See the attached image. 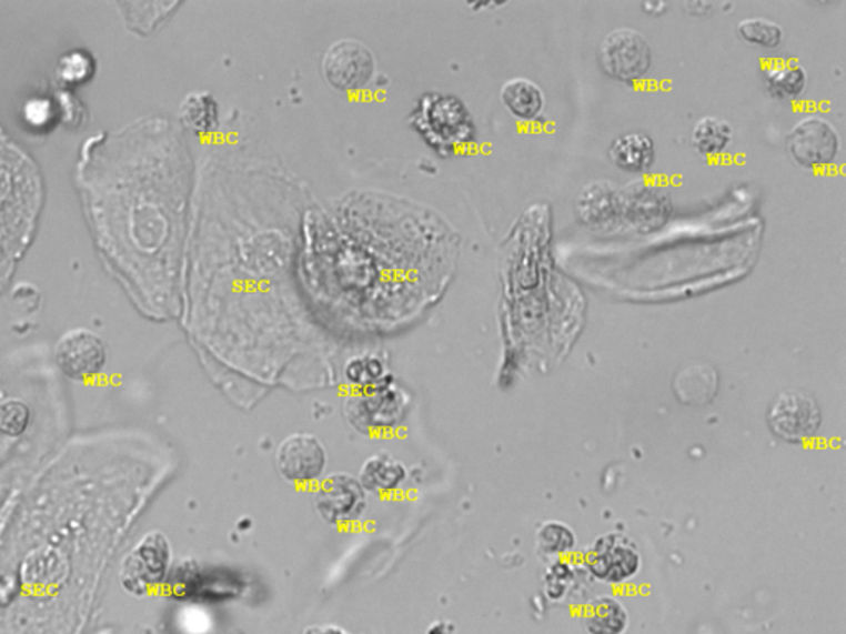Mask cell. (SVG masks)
<instances>
[{
  "mask_svg": "<svg viewBox=\"0 0 846 634\" xmlns=\"http://www.w3.org/2000/svg\"><path fill=\"white\" fill-rule=\"evenodd\" d=\"M577 215L587 227H605L618 217V191L611 182H592L577 197Z\"/></svg>",
  "mask_w": 846,
  "mask_h": 634,
  "instance_id": "obj_14",
  "label": "cell"
},
{
  "mask_svg": "<svg viewBox=\"0 0 846 634\" xmlns=\"http://www.w3.org/2000/svg\"><path fill=\"white\" fill-rule=\"evenodd\" d=\"M172 551L162 532L152 531L138 542L121 565V582L134 595H144L152 586L164 582L171 567Z\"/></svg>",
  "mask_w": 846,
  "mask_h": 634,
  "instance_id": "obj_5",
  "label": "cell"
},
{
  "mask_svg": "<svg viewBox=\"0 0 846 634\" xmlns=\"http://www.w3.org/2000/svg\"><path fill=\"white\" fill-rule=\"evenodd\" d=\"M643 7H645L646 12H648V13H656V16H658V13L665 12L666 3H663V2H646V3H643Z\"/></svg>",
  "mask_w": 846,
  "mask_h": 634,
  "instance_id": "obj_30",
  "label": "cell"
},
{
  "mask_svg": "<svg viewBox=\"0 0 846 634\" xmlns=\"http://www.w3.org/2000/svg\"><path fill=\"white\" fill-rule=\"evenodd\" d=\"M767 423L777 439L787 443H805L820 430V406L807 393L782 392L771 405Z\"/></svg>",
  "mask_w": 846,
  "mask_h": 634,
  "instance_id": "obj_6",
  "label": "cell"
},
{
  "mask_svg": "<svg viewBox=\"0 0 846 634\" xmlns=\"http://www.w3.org/2000/svg\"><path fill=\"white\" fill-rule=\"evenodd\" d=\"M713 3L711 2H699V0H695V2H686L685 9L688 10L692 16H707V13L711 12V9H713Z\"/></svg>",
  "mask_w": 846,
  "mask_h": 634,
  "instance_id": "obj_29",
  "label": "cell"
},
{
  "mask_svg": "<svg viewBox=\"0 0 846 634\" xmlns=\"http://www.w3.org/2000/svg\"><path fill=\"white\" fill-rule=\"evenodd\" d=\"M669 213V197L653 184L632 182L624 191H618V217H624L634 229L643 232L659 229Z\"/></svg>",
  "mask_w": 846,
  "mask_h": 634,
  "instance_id": "obj_12",
  "label": "cell"
},
{
  "mask_svg": "<svg viewBox=\"0 0 846 634\" xmlns=\"http://www.w3.org/2000/svg\"><path fill=\"white\" fill-rule=\"evenodd\" d=\"M409 400L391 381L361 390L348 403V419L359 432L385 435L397 429L407 415Z\"/></svg>",
  "mask_w": 846,
  "mask_h": 634,
  "instance_id": "obj_2",
  "label": "cell"
},
{
  "mask_svg": "<svg viewBox=\"0 0 846 634\" xmlns=\"http://www.w3.org/2000/svg\"><path fill=\"white\" fill-rule=\"evenodd\" d=\"M303 634H351V633L346 632V630L344 628H341V626L316 625V626H310V628L304 630Z\"/></svg>",
  "mask_w": 846,
  "mask_h": 634,
  "instance_id": "obj_28",
  "label": "cell"
},
{
  "mask_svg": "<svg viewBox=\"0 0 846 634\" xmlns=\"http://www.w3.org/2000/svg\"><path fill=\"white\" fill-rule=\"evenodd\" d=\"M501 101L517 120L534 121L546 107L543 88L530 78L516 77L501 87Z\"/></svg>",
  "mask_w": 846,
  "mask_h": 634,
  "instance_id": "obj_15",
  "label": "cell"
},
{
  "mask_svg": "<svg viewBox=\"0 0 846 634\" xmlns=\"http://www.w3.org/2000/svg\"><path fill=\"white\" fill-rule=\"evenodd\" d=\"M367 506L365 493L357 477L346 473H334L318 484L314 507L326 524L346 527L364 514Z\"/></svg>",
  "mask_w": 846,
  "mask_h": 634,
  "instance_id": "obj_7",
  "label": "cell"
},
{
  "mask_svg": "<svg viewBox=\"0 0 846 634\" xmlns=\"http://www.w3.org/2000/svg\"><path fill=\"white\" fill-rule=\"evenodd\" d=\"M767 90L778 100H795L807 88V71L794 60H782L764 68Z\"/></svg>",
  "mask_w": 846,
  "mask_h": 634,
  "instance_id": "obj_18",
  "label": "cell"
},
{
  "mask_svg": "<svg viewBox=\"0 0 846 634\" xmlns=\"http://www.w3.org/2000/svg\"><path fill=\"white\" fill-rule=\"evenodd\" d=\"M737 33L744 42L761 49H776L784 40V29L766 17H747L737 23Z\"/></svg>",
  "mask_w": 846,
  "mask_h": 634,
  "instance_id": "obj_22",
  "label": "cell"
},
{
  "mask_svg": "<svg viewBox=\"0 0 846 634\" xmlns=\"http://www.w3.org/2000/svg\"><path fill=\"white\" fill-rule=\"evenodd\" d=\"M717 375L709 365H692L679 372L675 390L679 400L689 405L709 402L716 393Z\"/></svg>",
  "mask_w": 846,
  "mask_h": 634,
  "instance_id": "obj_19",
  "label": "cell"
},
{
  "mask_svg": "<svg viewBox=\"0 0 846 634\" xmlns=\"http://www.w3.org/2000/svg\"><path fill=\"white\" fill-rule=\"evenodd\" d=\"M608 159L622 171L643 174L655 162V142L645 132H625L608 145Z\"/></svg>",
  "mask_w": 846,
  "mask_h": 634,
  "instance_id": "obj_13",
  "label": "cell"
},
{
  "mask_svg": "<svg viewBox=\"0 0 846 634\" xmlns=\"http://www.w3.org/2000/svg\"><path fill=\"white\" fill-rule=\"evenodd\" d=\"M328 453L316 436L294 433L280 443L276 467L280 476L294 486H311L323 480Z\"/></svg>",
  "mask_w": 846,
  "mask_h": 634,
  "instance_id": "obj_8",
  "label": "cell"
},
{
  "mask_svg": "<svg viewBox=\"0 0 846 634\" xmlns=\"http://www.w3.org/2000/svg\"><path fill=\"white\" fill-rule=\"evenodd\" d=\"M179 114H181L182 123L199 134L212 132L219 127V104L208 91H194L188 94V98L182 101Z\"/></svg>",
  "mask_w": 846,
  "mask_h": 634,
  "instance_id": "obj_21",
  "label": "cell"
},
{
  "mask_svg": "<svg viewBox=\"0 0 846 634\" xmlns=\"http://www.w3.org/2000/svg\"><path fill=\"white\" fill-rule=\"evenodd\" d=\"M407 477L404 464L387 454H374L365 460L359 471V483L365 493L389 494L397 491Z\"/></svg>",
  "mask_w": 846,
  "mask_h": 634,
  "instance_id": "obj_16",
  "label": "cell"
},
{
  "mask_svg": "<svg viewBox=\"0 0 846 634\" xmlns=\"http://www.w3.org/2000/svg\"><path fill=\"white\" fill-rule=\"evenodd\" d=\"M733 135V127L726 120H721L717 117H705L693 128L692 144L698 154L705 155V158H716L729 148Z\"/></svg>",
  "mask_w": 846,
  "mask_h": 634,
  "instance_id": "obj_20",
  "label": "cell"
},
{
  "mask_svg": "<svg viewBox=\"0 0 846 634\" xmlns=\"http://www.w3.org/2000/svg\"><path fill=\"white\" fill-rule=\"evenodd\" d=\"M412 123L433 148H459L472 141L475 134L472 114L452 94H423Z\"/></svg>",
  "mask_w": 846,
  "mask_h": 634,
  "instance_id": "obj_1",
  "label": "cell"
},
{
  "mask_svg": "<svg viewBox=\"0 0 846 634\" xmlns=\"http://www.w3.org/2000/svg\"><path fill=\"white\" fill-rule=\"evenodd\" d=\"M30 425V409L22 400L9 399L0 403V433L3 435H23Z\"/></svg>",
  "mask_w": 846,
  "mask_h": 634,
  "instance_id": "obj_25",
  "label": "cell"
},
{
  "mask_svg": "<svg viewBox=\"0 0 846 634\" xmlns=\"http://www.w3.org/2000/svg\"><path fill=\"white\" fill-rule=\"evenodd\" d=\"M587 567L602 582L625 583L638 575L642 557L631 537L612 532L594 542L587 554Z\"/></svg>",
  "mask_w": 846,
  "mask_h": 634,
  "instance_id": "obj_10",
  "label": "cell"
},
{
  "mask_svg": "<svg viewBox=\"0 0 846 634\" xmlns=\"http://www.w3.org/2000/svg\"><path fill=\"white\" fill-rule=\"evenodd\" d=\"M842 138L837 127L822 114H805L787 134V151L802 168H830L840 154Z\"/></svg>",
  "mask_w": 846,
  "mask_h": 634,
  "instance_id": "obj_4",
  "label": "cell"
},
{
  "mask_svg": "<svg viewBox=\"0 0 846 634\" xmlns=\"http://www.w3.org/2000/svg\"><path fill=\"white\" fill-rule=\"evenodd\" d=\"M346 381L361 392V390L375 389L382 383L391 381L384 364L374 355H361L348 362L344 369Z\"/></svg>",
  "mask_w": 846,
  "mask_h": 634,
  "instance_id": "obj_23",
  "label": "cell"
},
{
  "mask_svg": "<svg viewBox=\"0 0 846 634\" xmlns=\"http://www.w3.org/2000/svg\"><path fill=\"white\" fill-rule=\"evenodd\" d=\"M652 47L638 30L618 27L602 39L598 62L605 74L622 81L636 83L652 68Z\"/></svg>",
  "mask_w": 846,
  "mask_h": 634,
  "instance_id": "obj_3",
  "label": "cell"
},
{
  "mask_svg": "<svg viewBox=\"0 0 846 634\" xmlns=\"http://www.w3.org/2000/svg\"><path fill=\"white\" fill-rule=\"evenodd\" d=\"M94 74V59L87 50H71L60 59L57 77L67 84H81Z\"/></svg>",
  "mask_w": 846,
  "mask_h": 634,
  "instance_id": "obj_24",
  "label": "cell"
},
{
  "mask_svg": "<svg viewBox=\"0 0 846 634\" xmlns=\"http://www.w3.org/2000/svg\"><path fill=\"white\" fill-rule=\"evenodd\" d=\"M57 113H59V110H57L52 100H47V98H32V100H29L23 104L22 117L30 128L43 131V129L53 127Z\"/></svg>",
  "mask_w": 846,
  "mask_h": 634,
  "instance_id": "obj_26",
  "label": "cell"
},
{
  "mask_svg": "<svg viewBox=\"0 0 846 634\" xmlns=\"http://www.w3.org/2000/svg\"><path fill=\"white\" fill-rule=\"evenodd\" d=\"M56 361L67 378L90 381L107 365V348L103 339L90 329H71L57 342Z\"/></svg>",
  "mask_w": 846,
  "mask_h": 634,
  "instance_id": "obj_9",
  "label": "cell"
},
{
  "mask_svg": "<svg viewBox=\"0 0 846 634\" xmlns=\"http://www.w3.org/2000/svg\"><path fill=\"white\" fill-rule=\"evenodd\" d=\"M541 537H543L544 549L556 554L568 551L574 545V535L561 524L546 525L541 532Z\"/></svg>",
  "mask_w": 846,
  "mask_h": 634,
  "instance_id": "obj_27",
  "label": "cell"
},
{
  "mask_svg": "<svg viewBox=\"0 0 846 634\" xmlns=\"http://www.w3.org/2000/svg\"><path fill=\"white\" fill-rule=\"evenodd\" d=\"M374 70V56L359 40L344 39L333 43L323 59L324 77L331 87L341 91L364 88Z\"/></svg>",
  "mask_w": 846,
  "mask_h": 634,
  "instance_id": "obj_11",
  "label": "cell"
},
{
  "mask_svg": "<svg viewBox=\"0 0 846 634\" xmlns=\"http://www.w3.org/2000/svg\"><path fill=\"white\" fill-rule=\"evenodd\" d=\"M628 622L627 606L615 596H598L585 608L584 623L588 634H624Z\"/></svg>",
  "mask_w": 846,
  "mask_h": 634,
  "instance_id": "obj_17",
  "label": "cell"
}]
</instances>
